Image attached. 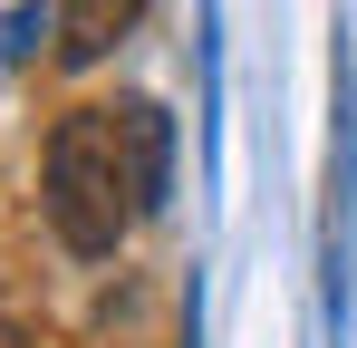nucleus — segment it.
<instances>
[{
    "label": "nucleus",
    "instance_id": "2",
    "mask_svg": "<svg viewBox=\"0 0 357 348\" xmlns=\"http://www.w3.org/2000/svg\"><path fill=\"white\" fill-rule=\"evenodd\" d=\"M116 155H126V184H135V213H165V194H174V116L155 97H116Z\"/></svg>",
    "mask_w": 357,
    "mask_h": 348
},
{
    "label": "nucleus",
    "instance_id": "1",
    "mask_svg": "<svg viewBox=\"0 0 357 348\" xmlns=\"http://www.w3.org/2000/svg\"><path fill=\"white\" fill-rule=\"evenodd\" d=\"M49 223H59V242L77 261H107L145 223L135 184H126V155H116V107H68L59 116V136H49Z\"/></svg>",
    "mask_w": 357,
    "mask_h": 348
},
{
    "label": "nucleus",
    "instance_id": "5",
    "mask_svg": "<svg viewBox=\"0 0 357 348\" xmlns=\"http://www.w3.org/2000/svg\"><path fill=\"white\" fill-rule=\"evenodd\" d=\"M0 348H29V329H20V319H10V310H0Z\"/></svg>",
    "mask_w": 357,
    "mask_h": 348
},
{
    "label": "nucleus",
    "instance_id": "3",
    "mask_svg": "<svg viewBox=\"0 0 357 348\" xmlns=\"http://www.w3.org/2000/svg\"><path fill=\"white\" fill-rule=\"evenodd\" d=\"M135 20H145V0H59V58L68 68H97Z\"/></svg>",
    "mask_w": 357,
    "mask_h": 348
},
{
    "label": "nucleus",
    "instance_id": "4",
    "mask_svg": "<svg viewBox=\"0 0 357 348\" xmlns=\"http://www.w3.org/2000/svg\"><path fill=\"white\" fill-rule=\"evenodd\" d=\"M49 29H59V20H49V10H39V0H20V10H10V20H0V58H10V68H20V58L39 49V39H49Z\"/></svg>",
    "mask_w": 357,
    "mask_h": 348
}]
</instances>
